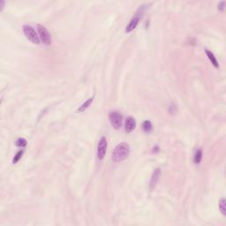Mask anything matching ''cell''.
Segmentation results:
<instances>
[{"instance_id":"2e32d148","label":"cell","mask_w":226,"mask_h":226,"mask_svg":"<svg viewBox=\"0 0 226 226\" xmlns=\"http://www.w3.org/2000/svg\"><path fill=\"white\" fill-rule=\"evenodd\" d=\"M224 7H225V2L223 1V2H220L219 5H218V10L219 11H224Z\"/></svg>"},{"instance_id":"6da1fadb","label":"cell","mask_w":226,"mask_h":226,"mask_svg":"<svg viewBox=\"0 0 226 226\" xmlns=\"http://www.w3.org/2000/svg\"><path fill=\"white\" fill-rule=\"evenodd\" d=\"M129 155H130V146L125 142H122L117 145L115 149L113 150L112 160L116 163L122 162L127 158Z\"/></svg>"},{"instance_id":"9a60e30c","label":"cell","mask_w":226,"mask_h":226,"mask_svg":"<svg viewBox=\"0 0 226 226\" xmlns=\"http://www.w3.org/2000/svg\"><path fill=\"white\" fill-rule=\"evenodd\" d=\"M23 153H24V151L23 150H20L15 156H14V157H13V160H12V163H17L19 161H20V159L21 158V157H22Z\"/></svg>"},{"instance_id":"30bf717a","label":"cell","mask_w":226,"mask_h":226,"mask_svg":"<svg viewBox=\"0 0 226 226\" xmlns=\"http://www.w3.org/2000/svg\"><path fill=\"white\" fill-rule=\"evenodd\" d=\"M93 101H94V96H92L89 99H88L86 102H83V103L79 106V108L78 109V111H79V112H82V111H84L85 110H87V109L90 106L91 103L93 102Z\"/></svg>"},{"instance_id":"277c9868","label":"cell","mask_w":226,"mask_h":226,"mask_svg":"<svg viewBox=\"0 0 226 226\" xmlns=\"http://www.w3.org/2000/svg\"><path fill=\"white\" fill-rule=\"evenodd\" d=\"M36 27H37V31L39 33V36H40L41 41L46 45L51 44V36H50V34L49 33V31L47 30L45 27L43 26V25L38 24L36 26Z\"/></svg>"},{"instance_id":"e0dca14e","label":"cell","mask_w":226,"mask_h":226,"mask_svg":"<svg viewBox=\"0 0 226 226\" xmlns=\"http://www.w3.org/2000/svg\"><path fill=\"white\" fill-rule=\"evenodd\" d=\"M4 4H5V2H4V1H1V10L3 9V6H4Z\"/></svg>"},{"instance_id":"7a4b0ae2","label":"cell","mask_w":226,"mask_h":226,"mask_svg":"<svg viewBox=\"0 0 226 226\" xmlns=\"http://www.w3.org/2000/svg\"><path fill=\"white\" fill-rule=\"evenodd\" d=\"M23 32L26 35V37L32 42L34 44H40V39L39 36L37 35V33L35 32L34 28L31 26L28 25H24L23 26Z\"/></svg>"},{"instance_id":"8992f818","label":"cell","mask_w":226,"mask_h":226,"mask_svg":"<svg viewBox=\"0 0 226 226\" xmlns=\"http://www.w3.org/2000/svg\"><path fill=\"white\" fill-rule=\"evenodd\" d=\"M135 119L133 117H128L125 120V123H124V131L128 134L132 133L135 129Z\"/></svg>"},{"instance_id":"3957f363","label":"cell","mask_w":226,"mask_h":226,"mask_svg":"<svg viewBox=\"0 0 226 226\" xmlns=\"http://www.w3.org/2000/svg\"><path fill=\"white\" fill-rule=\"evenodd\" d=\"M109 119L111 124L112 125L114 129L118 130L121 127L122 125V120H123V117L121 115V113L117 111H111L109 114Z\"/></svg>"},{"instance_id":"5bb4252c","label":"cell","mask_w":226,"mask_h":226,"mask_svg":"<svg viewBox=\"0 0 226 226\" xmlns=\"http://www.w3.org/2000/svg\"><path fill=\"white\" fill-rule=\"evenodd\" d=\"M15 145H16L17 147H26V145H27V140H26L25 138H19V139L16 140Z\"/></svg>"},{"instance_id":"52a82bcc","label":"cell","mask_w":226,"mask_h":226,"mask_svg":"<svg viewBox=\"0 0 226 226\" xmlns=\"http://www.w3.org/2000/svg\"><path fill=\"white\" fill-rule=\"evenodd\" d=\"M139 21H140L139 15H134V16L131 19L129 24L126 26V27H125V33H130V32H132L133 30H134V28H136V27H137V25H138V23H139Z\"/></svg>"},{"instance_id":"9c48e42d","label":"cell","mask_w":226,"mask_h":226,"mask_svg":"<svg viewBox=\"0 0 226 226\" xmlns=\"http://www.w3.org/2000/svg\"><path fill=\"white\" fill-rule=\"evenodd\" d=\"M206 54H207V56L208 57V59L210 60V62L212 63V65H213L215 68H219V64H218V62H217V60H216V58H215V55H214L211 51H209V50H206Z\"/></svg>"},{"instance_id":"5b68a950","label":"cell","mask_w":226,"mask_h":226,"mask_svg":"<svg viewBox=\"0 0 226 226\" xmlns=\"http://www.w3.org/2000/svg\"><path fill=\"white\" fill-rule=\"evenodd\" d=\"M107 149V140L105 137H102L99 140L97 147V157L99 160H102L105 157Z\"/></svg>"},{"instance_id":"4fadbf2b","label":"cell","mask_w":226,"mask_h":226,"mask_svg":"<svg viewBox=\"0 0 226 226\" xmlns=\"http://www.w3.org/2000/svg\"><path fill=\"white\" fill-rule=\"evenodd\" d=\"M152 127H153V125H152V123L150 122V121H145V122H143V124H142V129L144 130V132H150L151 130H152Z\"/></svg>"},{"instance_id":"8fae6325","label":"cell","mask_w":226,"mask_h":226,"mask_svg":"<svg viewBox=\"0 0 226 226\" xmlns=\"http://www.w3.org/2000/svg\"><path fill=\"white\" fill-rule=\"evenodd\" d=\"M202 159V150L198 149L194 154V163L196 164H199V163H201Z\"/></svg>"},{"instance_id":"7c38bea8","label":"cell","mask_w":226,"mask_h":226,"mask_svg":"<svg viewBox=\"0 0 226 226\" xmlns=\"http://www.w3.org/2000/svg\"><path fill=\"white\" fill-rule=\"evenodd\" d=\"M225 204H226V202H225V199H224V198H222V199L219 201V203H218V205H219V209H220L221 213H222L224 215H225V214H226Z\"/></svg>"},{"instance_id":"ba28073f","label":"cell","mask_w":226,"mask_h":226,"mask_svg":"<svg viewBox=\"0 0 226 226\" xmlns=\"http://www.w3.org/2000/svg\"><path fill=\"white\" fill-rule=\"evenodd\" d=\"M161 174V170L157 168L154 170L153 174H152V178H151V181H150V189L153 190V188L157 186V182H158L159 177Z\"/></svg>"}]
</instances>
